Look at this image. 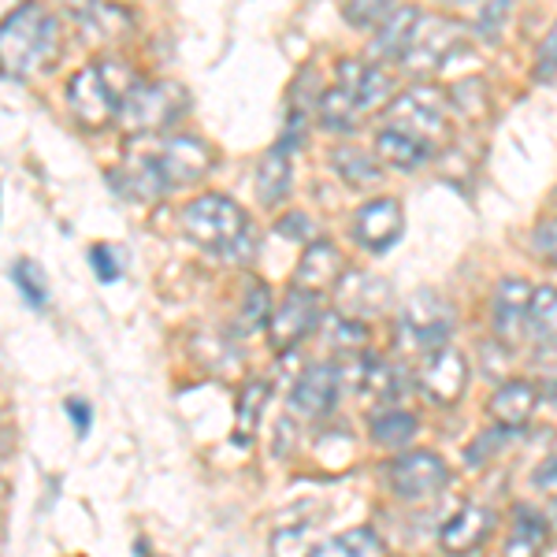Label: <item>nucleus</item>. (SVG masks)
I'll return each instance as SVG.
<instances>
[{
    "mask_svg": "<svg viewBox=\"0 0 557 557\" xmlns=\"http://www.w3.org/2000/svg\"><path fill=\"white\" fill-rule=\"evenodd\" d=\"M15 278H20L26 301H30L34 309H41L45 298H49V290H45V278L38 275V268H34V264H20V268H15Z\"/></svg>",
    "mask_w": 557,
    "mask_h": 557,
    "instance_id": "obj_37",
    "label": "nucleus"
},
{
    "mask_svg": "<svg viewBox=\"0 0 557 557\" xmlns=\"http://www.w3.org/2000/svg\"><path fill=\"white\" fill-rule=\"evenodd\" d=\"M532 253L539 260H546V264H557V215L543 220L532 231Z\"/></svg>",
    "mask_w": 557,
    "mask_h": 557,
    "instance_id": "obj_34",
    "label": "nucleus"
},
{
    "mask_svg": "<svg viewBox=\"0 0 557 557\" xmlns=\"http://www.w3.org/2000/svg\"><path fill=\"white\" fill-rule=\"evenodd\" d=\"M391 480V491L398 498H409V502H420V498H431L450 483V469L438 454H428V450H409L401 454L398 461L391 465L386 472Z\"/></svg>",
    "mask_w": 557,
    "mask_h": 557,
    "instance_id": "obj_8",
    "label": "nucleus"
},
{
    "mask_svg": "<svg viewBox=\"0 0 557 557\" xmlns=\"http://www.w3.org/2000/svg\"><path fill=\"white\" fill-rule=\"evenodd\" d=\"M120 186L134 197H141V201H152V197H160L168 190L164 178L157 172V157H134L123 164L120 172Z\"/></svg>",
    "mask_w": 557,
    "mask_h": 557,
    "instance_id": "obj_24",
    "label": "nucleus"
},
{
    "mask_svg": "<svg viewBox=\"0 0 557 557\" xmlns=\"http://www.w3.org/2000/svg\"><path fill=\"white\" fill-rule=\"evenodd\" d=\"M417 383L424 391V398L435 401V406H457L465 394V383H469V361L454 346H438L431 354H420Z\"/></svg>",
    "mask_w": 557,
    "mask_h": 557,
    "instance_id": "obj_7",
    "label": "nucleus"
},
{
    "mask_svg": "<svg viewBox=\"0 0 557 557\" xmlns=\"http://www.w3.org/2000/svg\"><path fill=\"white\" fill-rule=\"evenodd\" d=\"M327 343L335 349H361L368 343L361 320L354 317H331L327 320Z\"/></svg>",
    "mask_w": 557,
    "mask_h": 557,
    "instance_id": "obj_31",
    "label": "nucleus"
},
{
    "mask_svg": "<svg viewBox=\"0 0 557 557\" xmlns=\"http://www.w3.org/2000/svg\"><path fill=\"white\" fill-rule=\"evenodd\" d=\"M60 41V26L45 8L23 4L0 23V71L23 78L41 64H49Z\"/></svg>",
    "mask_w": 557,
    "mask_h": 557,
    "instance_id": "obj_1",
    "label": "nucleus"
},
{
    "mask_svg": "<svg viewBox=\"0 0 557 557\" xmlns=\"http://www.w3.org/2000/svg\"><path fill=\"white\" fill-rule=\"evenodd\" d=\"M372 438L386 450H401V446H409L417 438V417H409L401 409H386L372 420Z\"/></svg>",
    "mask_w": 557,
    "mask_h": 557,
    "instance_id": "obj_27",
    "label": "nucleus"
},
{
    "mask_svg": "<svg viewBox=\"0 0 557 557\" xmlns=\"http://www.w3.org/2000/svg\"><path fill=\"white\" fill-rule=\"evenodd\" d=\"M506 438H509V431H502V428H494L487 431V435H480L475 443L469 446V454H465V461L469 465H483L487 457L498 454V446H506Z\"/></svg>",
    "mask_w": 557,
    "mask_h": 557,
    "instance_id": "obj_36",
    "label": "nucleus"
},
{
    "mask_svg": "<svg viewBox=\"0 0 557 557\" xmlns=\"http://www.w3.org/2000/svg\"><path fill=\"white\" fill-rule=\"evenodd\" d=\"M178 227L194 246L209 249V253L238 257V246L249 242V220L238 209V201L223 194H201L178 215Z\"/></svg>",
    "mask_w": 557,
    "mask_h": 557,
    "instance_id": "obj_2",
    "label": "nucleus"
},
{
    "mask_svg": "<svg viewBox=\"0 0 557 557\" xmlns=\"http://www.w3.org/2000/svg\"><path fill=\"white\" fill-rule=\"evenodd\" d=\"M286 194H290V157L275 146L257 164V197L260 205H278Z\"/></svg>",
    "mask_w": 557,
    "mask_h": 557,
    "instance_id": "obj_22",
    "label": "nucleus"
},
{
    "mask_svg": "<svg viewBox=\"0 0 557 557\" xmlns=\"http://www.w3.org/2000/svg\"><path fill=\"white\" fill-rule=\"evenodd\" d=\"M312 557H386V546L372 528H357V532L338 535L335 543L317 546Z\"/></svg>",
    "mask_w": 557,
    "mask_h": 557,
    "instance_id": "obj_25",
    "label": "nucleus"
},
{
    "mask_svg": "<svg viewBox=\"0 0 557 557\" xmlns=\"http://www.w3.org/2000/svg\"><path fill=\"white\" fill-rule=\"evenodd\" d=\"M212 168V152L201 138H190V134H178V138H168L157 152V172L164 178V186H190L197 178H205V172Z\"/></svg>",
    "mask_w": 557,
    "mask_h": 557,
    "instance_id": "obj_11",
    "label": "nucleus"
},
{
    "mask_svg": "<svg viewBox=\"0 0 557 557\" xmlns=\"http://www.w3.org/2000/svg\"><path fill=\"white\" fill-rule=\"evenodd\" d=\"M268 309H272V290H268L264 283H249L246 298H242L238 323L246 331H260L268 323Z\"/></svg>",
    "mask_w": 557,
    "mask_h": 557,
    "instance_id": "obj_30",
    "label": "nucleus"
},
{
    "mask_svg": "<svg viewBox=\"0 0 557 557\" xmlns=\"http://www.w3.org/2000/svg\"><path fill=\"white\" fill-rule=\"evenodd\" d=\"M391 12H394V8L383 4V0H368V4H346L343 8V15L354 26H380Z\"/></svg>",
    "mask_w": 557,
    "mask_h": 557,
    "instance_id": "obj_35",
    "label": "nucleus"
},
{
    "mask_svg": "<svg viewBox=\"0 0 557 557\" xmlns=\"http://www.w3.org/2000/svg\"><path fill=\"white\" fill-rule=\"evenodd\" d=\"M506 20H509V4L494 0V4H487V8H480V12H475V34H480V38L487 41V45H494V41L502 38V26H506Z\"/></svg>",
    "mask_w": 557,
    "mask_h": 557,
    "instance_id": "obj_32",
    "label": "nucleus"
},
{
    "mask_svg": "<svg viewBox=\"0 0 557 557\" xmlns=\"http://www.w3.org/2000/svg\"><path fill=\"white\" fill-rule=\"evenodd\" d=\"M346 275V260L338 253L331 242H320L312 238L309 249L301 253V264H298V275H294V290L301 294H312V298H320L323 290H331V286H338Z\"/></svg>",
    "mask_w": 557,
    "mask_h": 557,
    "instance_id": "obj_13",
    "label": "nucleus"
},
{
    "mask_svg": "<svg viewBox=\"0 0 557 557\" xmlns=\"http://www.w3.org/2000/svg\"><path fill=\"white\" fill-rule=\"evenodd\" d=\"M331 168L343 175V183L349 186H368L380 178V160L372 152H361V149H349V146H338L331 152Z\"/></svg>",
    "mask_w": 557,
    "mask_h": 557,
    "instance_id": "obj_26",
    "label": "nucleus"
},
{
    "mask_svg": "<svg viewBox=\"0 0 557 557\" xmlns=\"http://www.w3.org/2000/svg\"><path fill=\"white\" fill-rule=\"evenodd\" d=\"M391 301V283L380 275H343V305L357 317H375Z\"/></svg>",
    "mask_w": 557,
    "mask_h": 557,
    "instance_id": "obj_19",
    "label": "nucleus"
},
{
    "mask_svg": "<svg viewBox=\"0 0 557 557\" xmlns=\"http://www.w3.org/2000/svg\"><path fill=\"white\" fill-rule=\"evenodd\" d=\"M454 323L457 317L450 301H443L435 290H420L406 301V312H401V338L420 354H431L438 346H450Z\"/></svg>",
    "mask_w": 557,
    "mask_h": 557,
    "instance_id": "obj_6",
    "label": "nucleus"
},
{
    "mask_svg": "<svg viewBox=\"0 0 557 557\" xmlns=\"http://www.w3.org/2000/svg\"><path fill=\"white\" fill-rule=\"evenodd\" d=\"M320 320V309H317V298L312 294H301V290H290V298L278 305V312L268 323V335L278 349H290L294 343H301Z\"/></svg>",
    "mask_w": 557,
    "mask_h": 557,
    "instance_id": "obj_15",
    "label": "nucleus"
},
{
    "mask_svg": "<svg viewBox=\"0 0 557 557\" xmlns=\"http://www.w3.org/2000/svg\"><path fill=\"white\" fill-rule=\"evenodd\" d=\"M487 535H491V513L480 506H469L438 532V543H443L446 554H472Z\"/></svg>",
    "mask_w": 557,
    "mask_h": 557,
    "instance_id": "obj_18",
    "label": "nucleus"
},
{
    "mask_svg": "<svg viewBox=\"0 0 557 557\" xmlns=\"http://www.w3.org/2000/svg\"><path fill=\"white\" fill-rule=\"evenodd\" d=\"M268 406V386L260 380H249L238 394V428H235V443H249L257 435L260 412Z\"/></svg>",
    "mask_w": 557,
    "mask_h": 557,
    "instance_id": "obj_28",
    "label": "nucleus"
},
{
    "mask_svg": "<svg viewBox=\"0 0 557 557\" xmlns=\"http://www.w3.org/2000/svg\"><path fill=\"white\" fill-rule=\"evenodd\" d=\"M543 335H550L554 343H557V298H554L550 312H546V320H543Z\"/></svg>",
    "mask_w": 557,
    "mask_h": 557,
    "instance_id": "obj_40",
    "label": "nucleus"
},
{
    "mask_svg": "<svg viewBox=\"0 0 557 557\" xmlns=\"http://www.w3.org/2000/svg\"><path fill=\"white\" fill-rule=\"evenodd\" d=\"M338 391H343V383H338V368L335 364H312V368H305V372L298 375V383H294L290 406L309 420L327 417L338 401Z\"/></svg>",
    "mask_w": 557,
    "mask_h": 557,
    "instance_id": "obj_14",
    "label": "nucleus"
},
{
    "mask_svg": "<svg viewBox=\"0 0 557 557\" xmlns=\"http://www.w3.org/2000/svg\"><path fill=\"white\" fill-rule=\"evenodd\" d=\"M386 127L424 141V146L435 152L446 138V97H443V89L417 86V89H409V94L394 97L391 108H386Z\"/></svg>",
    "mask_w": 557,
    "mask_h": 557,
    "instance_id": "obj_4",
    "label": "nucleus"
},
{
    "mask_svg": "<svg viewBox=\"0 0 557 557\" xmlns=\"http://www.w3.org/2000/svg\"><path fill=\"white\" fill-rule=\"evenodd\" d=\"M535 406H539L535 386L524 383V380H509V383H502L498 391H494L491 417H494V424H498L502 431H520L528 420L535 417Z\"/></svg>",
    "mask_w": 557,
    "mask_h": 557,
    "instance_id": "obj_17",
    "label": "nucleus"
},
{
    "mask_svg": "<svg viewBox=\"0 0 557 557\" xmlns=\"http://www.w3.org/2000/svg\"><path fill=\"white\" fill-rule=\"evenodd\" d=\"M71 412H75V424H78V431H86V417H89V412L83 409V406H78V401H71V406H67Z\"/></svg>",
    "mask_w": 557,
    "mask_h": 557,
    "instance_id": "obj_41",
    "label": "nucleus"
},
{
    "mask_svg": "<svg viewBox=\"0 0 557 557\" xmlns=\"http://www.w3.org/2000/svg\"><path fill=\"white\" fill-rule=\"evenodd\" d=\"M278 235H286V238H312V223L305 220V215H286L283 223H278Z\"/></svg>",
    "mask_w": 557,
    "mask_h": 557,
    "instance_id": "obj_39",
    "label": "nucleus"
},
{
    "mask_svg": "<svg viewBox=\"0 0 557 557\" xmlns=\"http://www.w3.org/2000/svg\"><path fill=\"white\" fill-rule=\"evenodd\" d=\"M417 8H394L386 20L375 26V41H372V57L380 60H401V52H406V45L412 38V26H417Z\"/></svg>",
    "mask_w": 557,
    "mask_h": 557,
    "instance_id": "obj_20",
    "label": "nucleus"
},
{
    "mask_svg": "<svg viewBox=\"0 0 557 557\" xmlns=\"http://www.w3.org/2000/svg\"><path fill=\"white\" fill-rule=\"evenodd\" d=\"M401 231H406V215H401V205L394 197H375L354 215V235L372 253H386V249L398 246Z\"/></svg>",
    "mask_w": 557,
    "mask_h": 557,
    "instance_id": "obj_12",
    "label": "nucleus"
},
{
    "mask_svg": "<svg viewBox=\"0 0 557 557\" xmlns=\"http://www.w3.org/2000/svg\"><path fill=\"white\" fill-rule=\"evenodd\" d=\"M375 152H380V160H386V164H394V168H420L431 160V149L424 141L409 138V134H401L394 127H383L375 134Z\"/></svg>",
    "mask_w": 557,
    "mask_h": 557,
    "instance_id": "obj_23",
    "label": "nucleus"
},
{
    "mask_svg": "<svg viewBox=\"0 0 557 557\" xmlns=\"http://www.w3.org/2000/svg\"><path fill=\"white\" fill-rule=\"evenodd\" d=\"M494 335L502 346H517L532 331V283L524 278H502L494 290Z\"/></svg>",
    "mask_w": 557,
    "mask_h": 557,
    "instance_id": "obj_10",
    "label": "nucleus"
},
{
    "mask_svg": "<svg viewBox=\"0 0 557 557\" xmlns=\"http://www.w3.org/2000/svg\"><path fill=\"white\" fill-rule=\"evenodd\" d=\"M532 75H535V83H554L557 78V23L550 26V34L539 41Z\"/></svg>",
    "mask_w": 557,
    "mask_h": 557,
    "instance_id": "obj_33",
    "label": "nucleus"
},
{
    "mask_svg": "<svg viewBox=\"0 0 557 557\" xmlns=\"http://www.w3.org/2000/svg\"><path fill=\"white\" fill-rule=\"evenodd\" d=\"M89 264L97 268V275H101L104 283H112V278L123 275V260L115 257L112 246H94V249H89Z\"/></svg>",
    "mask_w": 557,
    "mask_h": 557,
    "instance_id": "obj_38",
    "label": "nucleus"
},
{
    "mask_svg": "<svg viewBox=\"0 0 557 557\" xmlns=\"http://www.w3.org/2000/svg\"><path fill=\"white\" fill-rule=\"evenodd\" d=\"M461 45V23L446 20V15H420L412 26V38L401 52L409 71H431Z\"/></svg>",
    "mask_w": 557,
    "mask_h": 557,
    "instance_id": "obj_9",
    "label": "nucleus"
},
{
    "mask_svg": "<svg viewBox=\"0 0 557 557\" xmlns=\"http://www.w3.org/2000/svg\"><path fill=\"white\" fill-rule=\"evenodd\" d=\"M550 528H554V535H557V498H554V506H550Z\"/></svg>",
    "mask_w": 557,
    "mask_h": 557,
    "instance_id": "obj_42",
    "label": "nucleus"
},
{
    "mask_svg": "<svg viewBox=\"0 0 557 557\" xmlns=\"http://www.w3.org/2000/svg\"><path fill=\"white\" fill-rule=\"evenodd\" d=\"M546 546V520L535 517L528 506H517L513 513V532H509L502 557H543Z\"/></svg>",
    "mask_w": 557,
    "mask_h": 557,
    "instance_id": "obj_21",
    "label": "nucleus"
},
{
    "mask_svg": "<svg viewBox=\"0 0 557 557\" xmlns=\"http://www.w3.org/2000/svg\"><path fill=\"white\" fill-rule=\"evenodd\" d=\"M317 115H320V127L323 131H354L357 127V104L349 101L343 89H323L320 104H317Z\"/></svg>",
    "mask_w": 557,
    "mask_h": 557,
    "instance_id": "obj_29",
    "label": "nucleus"
},
{
    "mask_svg": "<svg viewBox=\"0 0 557 557\" xmlns=\"http://www.w3.org/2000/svg\"><path fill=\"white\" fill-rule=\"evenodd\" d=\"M335 86L357 104V112L380 108V104H386V97H391V75L372 64H357V60H343V64H338Z\"/></svg>",
    "mask_w": 557,
    "mask_h": 557,
    "instance_id": "obj_16",
    "label": "nucleus"
},
{
    "mask_svg": "<svg viewBox=\"0 0 557 557\" xmlns=\"http://www.w3.org/2000/svg\"><path fill=\"white\" fill-rule=\"evenodd\" d=\"M186 89L175 83H134L120 104V123L131 134L160 131L183 112Z\"/></svg>",
    "mask_w": 557,
    "mask_h": 557,
    "instance_id": "obj_5",
    "label": "nucleus"
},
{
    "mask_svg": "<svg viewBox=\"0 0 557 557\" xmlns=\"http://www.w3.org/2000/svg\"><path fill=\"white\" fill-rule=\"evenodd\" d=\"M131 86H134V78L123 75L115 64H94V67H83L67 83V101L75 108L78 123L97 131L120 115V104Z\"/></svg>",
    "mask_w": 557,
    "mask_h": 557,
    "instance_id": "obj_3",
    "label": "nucleus"
}]
</instances>
